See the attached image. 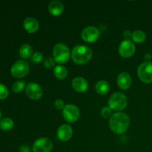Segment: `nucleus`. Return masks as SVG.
<instances>
[{
    "instance_id": "obj_1",
    "label": "nucleus",
    "mask_w": 152,
    "mask_h": 152,
    "mask_svg": "<svg viewBox=\"0 0 152 152\" xmlns=\"http://www.w3.org/2000/svg\"><path fill=\"white\" fill-rule=\"evenodd\" d=\"M130 126V118L122 111H118L111 115L109 120V127L114 133L123 134Z\"/></svg>"
},
{
    "instance_id": "obj_5",
    "label": "nucleus",
    "mask_w": 152,
    "mask_h": 152,
    "mask_svg": "<svg viewBox=\"0 0 152 152\" xmlns=\"http://www.w3.org/2000/svg\"><path fill=\"white\" fill-rule=\"evenodd\" d=\"M137 75L140 80L144 83H152V62L145 61L137 68Z\"/></svg>"
},
{
    "instance_id": "obj_6",
    "label": "nucleus",
    "mask_w": 152,
    "mask_h": 152,
    "mask_svg": "<svg viewBox=\"0 0 152 152\" xmlns=\"http://www.w3.org/2000/svg\"><path fill=\"white\" fill-rule=\"evenodd\" d=\"M29 65L26 61L20 59L15 62L11 67L10 74L14 78L20 79L25 77L29 73Z\"/></svg>"
},
{
    "instance_id": "obj_11",
    "label": "nucleus",
    "mask_w": 152,
    "mask_h": 152,
    "mask_svg": "<svg viewBox=\"0 0 152 152\" xmlns=\"http://www.w3.org/2000/svg\"><path fill=\"white\" fill-rule=\"evenodd\" d=\"M25 93L30 99H34V100H38L42 96L43 90L38 83L31 82L26 86Z\"/></svg>"
},
{
    "instance_id": "obj_18",
    "label": "nucleus",
    "mask_w": 152,
    "mask_h": 152,
    "mask_svg": "<svg viewBox=\"0 0 152 152\" xmlns=\"http://www.w3.org/2000/svg\"><path fill=\"white\" fill-rule=\"evenodd\" d=\"M19 56L23 59H28L33 55V48L29 44H23L19 50Z\"/></svg>"
},
{
    "instance_id": "obj_23",
    "label": "nucleus",
    "mask_w": 152,
    "mask_h": 152,
    "mask_svg": "<svg viewBox=\"0 0 152 152\" xmlns=\"http://www.w3.org/2000/svg\"><path fill=\"white\" fill-rule=\"evenodd\" d=\"M9 91L7 88L4 85L0 83V100L6 99L8 96Z\"/></svg>"
},
{
    "instance_id": "obj_17",
    "label": "nucleus",
    "mask_w": 152,
    "mask_h": 152,
    "mask_svg": "<svg viewBox=\"0 0 152 152\" xmlns=\"http://www.w3.org/2000/svg\"><path fill=\"white\" fill-rule=\"evenodd\" d=\"M95 89L97 94L100 95H105L109 91L110 86L108 82L105 80H99L95 85Z\"/></svg>"
},
{
    "instance_id": "obj_14",
    "label": "nucleus",
    "mask_w": 152,
    "mask_h": 152,
    "mask_svg": "<svg viewBox=\"0 0 152 152\" xmlns=\"http://www.w3.org/2000/svg\"><path fill=\"white\" fill-rule=\"evenodd\" d=\"M132 77L127 72H122L117 78V86L122 90H128L132 86Z\"/></svg>"
},
{
    "instance_id": "obj_8",
    "label": "nucleus",
    "mask_w": 152,
    "mask_h": 152,
    "mask_svg": "<svg viewBox=\"0 0 152 152\" xmlns=\"http://www.w3.org/2000/svg\"><path fill=\"white\" fill-rule=\"evenodd\" d=\"M100 32L99 29L94 26H88L83 30L81 38L83 41L88 43H93L99 39Z\"/></svg>"
},
{
    "instance_id": "obj_24",
    "label": "nucleus",
    "mask_w": 152,
    "mask_h": 152,
    "mask_svg": "<svg viewBox=\"0 0 152 152\" xmlns=\"http://www.w3.org/2000/svg\"><path fill=\"white\" fill-rule=\"evenodd\" d=\"M42 59L43 54L39 51L35 52L31 56V60H32L33 62H35V63H39V62H41L42 61Z\"/></svg>"
},
{
    "instance_id": "obj_25",
    "label": "nucleus",
    "mask_w": 152,
    "mask_h": 152,
    "mask_svg": "<svg viewBox=\"0 0 152 152\" xmlns=\"http://www.w3.org/2000/svg\"><path fill=\"white\" fill-rule=\"evenodd\" d=\"M55 60L53 59V58L52 57H48L45 59L44 61V65L46 68L48 69H51V68H55Z\"/></svg>"
},
{
    "instance_id": "obj_13",
    "label": "nucleus",
    "mask_w": 152,
    "mask_h": 152,
    "mask_svg": "<svg viewBox=\"0 0 152 152\" xmlns=\"http://www.w3.org/2000/svg\"><path fill=\"white\" fill-rule=\"evenodd\" d=\"M71 86L75 91L79 93H84L88 88V83L87 80L82 77H77L72 80Z\"/></svg>"
},
{
    "instance_id": "obj_27",
    "label": "nucleus",
    "mask_w": 152,
    "mask_h": 152,
    "mask_svg": "<svg viewBox=\"0 0 152 152\" xmlns=\"http://www.w3.org/2000/svg\"><path fill=\"white\" fill-rule=\"evenodd\" d=\"M55 108L57 110H63V108H65V105L64 103L63 100L60 99H57L56 100H55L54 103H53Z\"/></svg>"
},
{
    "instance_id": "obj_29",
    "label": "nucleus",
    "mask_w": 152,
    "mask_h": 152,
    "mask_svg": "<svg viewBox=\"0 0 152 152\" xmlns=\"http://www.w3.org/2000/svg\"><path fill=\"white\" fill-rule=\"evenodd\" d=\"M31 149L28 145H23L19 148V152H31Z\"/></svg>"
},
{
    "instance_id": "obj_31",
    "label": "nucleus",
    "mask_w": 152,
    "mask_h": 152,
    "mask_svg": "<svg viewBox=\"0 0 152 152\" xmlns=\"http://www.w3.org/2000/svg\"><path fill=\"white\" fill-rule=\"evenodd\" d=\"M1 110H0V120H1Z\"/></svg>"
},
{
    "instance_id": "obj_15",
    "label": "nucleus",
    "mask_w": 152,
    "mask_h": 152,
    "mask_svg": "<svg viewBox=\"0 0 152 152\" xmlns=\"http://www.w3.org/2000/svg\"><path fill=\"white\" fill-rule=\"evenodd\" d=\"M23 27L27 32L30 34L37 32L39 28V23L37 19L34 17H27L24 20Z\"/></svg>"
},
{
    "instance_id": "obj_12",
    "label": "nucleus",
    "mask_w": 152,
    "mask_h": 152,
    "mask_svg": "<svg viewBox=\"0 0 152 152\" xmlns=\"http://www.w3.org/2000/svg\"><path fill=\"white\" fill-rule=\"evenodd\" d=\"M73 135V129L70 125L62 124L58 128L56 136L62 142H66L71 140Z\"/></svg>"
},
{
    "instance_id": "obj_9",
    "label": "nucleus",
    "mask_w": 152,
    "mask_h": 152,
    "mask_svg": "<svg viewBox=\"0 0 152 152\" xmlns=\"http://www.w3.org/2000/svg\"><path fill=\"white\" fill-rule=\"evenodd\" d=\"M53 148L52 141L46 137H40L34 141L32 146L34 152H50Z\"/></svg>"
},
{
    "instance_id": "obj_19",
    "label": "nucleus",
    "mask_w": 152,
    "mask_h": 152,
    "mask_svg": "<svg viewBox=\"0 0 152 152\" xmlns=\"http://www.w3.org/2000/svg\"><path fill=\"white\" fill-rule=\"evenodd\" d=\"M53 74L56 78L59 80H64L68 76V70L62 65H56L53 68Z\"/></svg>"
},
{
    "instance_id": "obj_2",
    "label": "nucleus",
    "mask_w": 152,
    "mask_h": 152,
    "mask_svg": "<svg viewBox=\"0 0 152 152\" xmlns=\"http://www.w3.org/2000/svg\"><path fill=\"white\" fill-rule=\"evenodd\" d=\"M92 54V50L90 48L83 45H78L73 48L71 56L76 64L83 65L91 60Z\"/></svg>"
},
{
    "instance_id": "obj_30",
    "label": "nucleus",
    "mask_w": 152,
    "mask_h": 152,
    "mask_svg": "<svg viewBox=\"0 0 152 152\" xmlns=\"http://www.w3.org/2000/svg\"><path fill=\"white\" fill-rule=\"evenodd\" d=\"M151 59L152 55L150 53H146L145 54V56H144V59H145V61H147V62H151Z\"/></svg>"
},
{
    "instance_id": "obj_26",
    "label": "nucleus",
    "mask_w": 152,
    "mask_h": 152,
    "mask_svg": "<svg viewBox=\"0 0 152 152\" xmlns=\"http://www.w3.org/2000/svg\"><path fill=\"white\" fill-rule=\"evenodd\" d=\"M100 114L103 118H109V117H111V109L109 107H103V108L101 109Z\"/></svg>"
},
{
    "instance_id": "obj_10",
    "label": "nucleus",
    "mask_w": 152,
    "mask_h": 152,
    "mask_svg": "<svg viewBox=\"0 0 152 152\" xmlns=\"http://www.w3.org/2000/svg\"><path fill=\"white\" fill-rule=\"evenodd\" d=\"M136 51V47L131 40H123L118 48L119 54L123 58L132 57Z\"/></svg>"
},
{
    "instance_id": "obj_3",
    "label": "nucleus",
    "mask_w": 152,
    "mask_h": 152,
    "mask_svg": "<svg viewBox=\"0 0 152 152\" xmlns=\"http://www.w3.org/2000/svg\"><path fill=\"white\" fill-rule=\"evenodd\" d=\"M71 51L66 45L58 43L53 48V58L58 64L66 63L71 57Z\"/></svg>"
},
{
    "instance_id": "obj_16",
    "label": "nucleus",
    "mask_w": 152,
    "mask_h": 152,
    "mask_svg": "<svg viewBox=\"0 0 152 152\" xmlns=\"http://www.w3.org/2000/svg\"><path fill=\"white\" fill-rule=\"evenodd\" d=\"M48 11L53 16H59L64 11L63 3L59 0H54V1H50V4H48Z\"/></svg>"
},
{
    "instance_id": "obj_20",
    "label": "nucleus",
    "mask_w": 152,
    "mask_h": 152,
    "mask_svg": "<svg viewBox=\"0 0 152 152\" xmlns=\"http://www.w3.org/2000/svg\"><path fill=\"white\" fill-rule=\"evenodd\" d=\"M14 126V122L11 118L5 117L0 120V129L4 132H8L11 130Z\"/></svg>"
},
{
    "instance_id": "obj_22",
    "label": "nucleus",
    "mask_w": 152,
    "mask_h": 152,
    "mask_svg": "<svg viewBox=\"0 0 152 152\" xmlns=\"http://www.w3.org/2000/svg\"><path fill=\"white\" fill-rule=\"evenodd\" d=\"M25 82L23 80H19V81L15 82L12 86V90L15 93H20L22 91L25 89Z\"/></svg>"
},
{
    "instance_id": "obj_7",
    "label": "nucleus",
    "mask_w": 152,
    "mask_h": 152,
    "mask_svg": "<svg viewBox=\"0 0 152 152\" xmlns=\"http://www.w3.org/2000/svg\"><path fill=\"white\" fill-rule=\"evenodd\" d=\"M80 109L74 104H67L62 110V117L68 123H74L79 120Z\"/></svg>"
},
{
    "instance_id": "obj_28",
    "label": "nucleus",
    "mask_w": 152,
    "mask_h": 152,
    "mask_svg": "<svg viewBox=\"0 0 152 152\" xmlns=\"http://www.w3.org/2000/svg\"><path fill=\"white\" fill-rule=\"evenodd\" d=\"M132 34L131 33L130 31H126L123 33V37L125 38V40H130V39L132 38Z\"/></svg>"
},
{
    "instance_id": "obj_4",
    "label": "nucleus",
    "mask_w": 152,
    "mask_h": 152,
    "mask_svg": "<svg viewBox=\"0 0 152 152\" xmlns=\"http://www.w3.org/2000/svg\"><path fill=\"white\" fill-rule=\"evenodd\" d=\"M128 98L121 92H115L108 99V107L111 110L118 111L125 109L127 106Z\"/></svg>"
},
{
    "instance_id": "obj_21",
    "label": "nucleus",
    "mask_w": 152,
    "mask_h": 152,
    "mask_svg": "<svg viewBox=\"0 0 152 152\" xmlns=\"http://www.w3.org/2000/svg\"><path fill=\"white\" fill-rule=\"evenodd\" d=\"M132 40L134 42L137 43V44H140V43L144 42L146 39V34L145 32L142 31H135L132 33Z\"/></svg>"
}]
</instances>
